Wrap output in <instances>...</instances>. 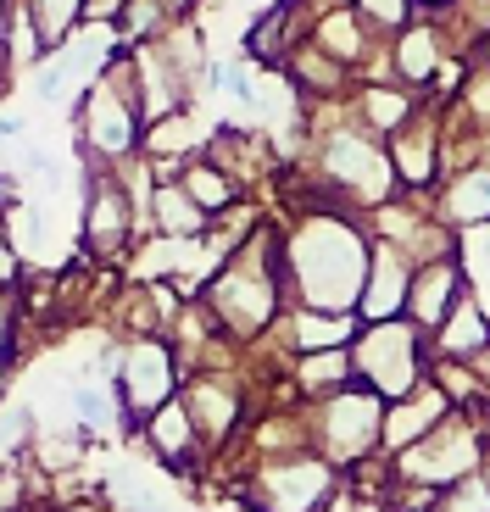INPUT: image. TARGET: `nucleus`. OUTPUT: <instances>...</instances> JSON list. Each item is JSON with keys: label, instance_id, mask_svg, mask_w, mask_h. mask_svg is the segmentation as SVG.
<instances>
[{"label": "nucleus", "instance_id": "17", "mask_svg": "<svg viewBox=\"0 0 490 512\" xmlns=\"http://www.w3.org/2000/svg\"><path fill=\"white\" fill-rule=\"evenodd\" d=\"M424 106H429V95L407 90V84H396V78H385V84H357V90H351V112H357L362 128L379 134V140L401 134V128L413 123Z\"/></svg>", "mask_w": 490, "mask_h": 512}, {"label": "nucleus", "instance_id": "31", "mask_svg": "<svg viewBox=\"0 0 490 512\" xmlns=\"http://www.w3.org/2000/svg\"><path fill=\"white\" fill-rule=\"evenodd\" d=\"M17 340H23V307L17 290H0V357H17Z\"/></svg>", "mask_w": 490, "mask_h": 512}, {"label": "nucleus", "instance_id": "15", "mask_svg": "<svg viewBox=\"0 0 490 512\" xmlns=\"http://www.w3.org/2000/svg\"><path fill=\"white\" fill-rule=\"evenodd\" d=\"M268 334H279L284 351L301 357V351H335V346H351L362 334V318L357 312H318V307H284V318L273 323Z\"/></svg>", "mask_w": 490, "mask_h": 512}, {"label": "nucleus", "instance_id": "10", "mask_svg": "<svg viewBox=\"0 0 490 512\" xmlns=\"http://www.w3.org/2000/svg\"><path fill=\"white\" fill-rule=\"evenodd\" d=\"M468 290H474V284H468L463 256H435V262L413 268V284H407V312H401V318L413 323L418 334H435L440 323L452 318V307L463 301Z\"/></svg>", "mask_w": 490, "mask_h": 512}, {"label": "nucleus", "instance_id": "32", "mask_svg": "<svg viewBox=\"0 0 490 512\" xmlns=\"http://www.w3.org/2000/svg\"><path fill=\"white\" fill-rule=\"evenodd\" d=\"M23 279H28V262H23V251H17L6 218H0V290H17Z\"/></svg>", "mask_w": 490, "mask_h": 512}, {"label": "nucleus", "instance_id": "6", "mask_svg": "<svg viewBox=\"0 0 490 512\" xmlns=\"http://www.w3.org/2000/svg\"><path fill=\"white\" fill-rule=\"evenodd\" d=\"M145 240V223L134 212L129 190L112 167H84V212H78V256L95 268H123L129 251Z\"/></svg>", "mask_w": 490, "mask_h": 512}, {"label": "nucleus", "instance_id": "28", "mask_svg": "<svg viewBox=\"0 0 490 512\" xmlns=\"http://www.w3.org/2000/svg\"><path fill=\"white\" fill-rule=\"evenodd\" d=\"M351 12L362 17V28H368V34H379V39H396L401 28H407V23L418 17V0H357Z\"/></svg>", "mask_w": 490, "mask_h": 512}, {"label": "nucleus", "instance_id": "24", "mask_svg": "<svg viewBox=\"0 0 490 512\" xmlns=\"http://www.w3.org/2000/svg\"><path fill=\"white\" fill-rule=\"evenodd\" d=\"M173 23H184V17L173 12V0H123L112 34H117V45H129L134 51V45H156Z\"/></svg>", "mask_w": 490, "mask_h": 512}, {"label": "nucleus", "instance_id": "29", "mask_svg": "<svg viewBox=\"0 0 490 512\" xmlns=\"http://www.w3.org/2000/svg\"><path fill=\"white\" fill-rule=\"evenodd\" d=\"M67 401H73V412H78V429H112L117 423V401H112V390L106 384H73L67 390Z\"/></svg>", "mask_w": 490, "mask_h": 512}, {"label": "nucleus", "instance_id": "30", "mask_svg": "<svg viewBox=\"0 0 490 512\" xmlns=\"http://www.w3.org/2000/svg\"><path fill=\"white\" fill-rule=\"evenodd\" d=\"M435 512H490L485 474H468V479H457V485H446V490H440V507Z\"/></svg>", "mask_w": 490, "mask_h": 512}, {"label": "nucleus", "instance_id": "7", "mask_svg": "<svg viewBox=\"0 0 490 512\" xmlns=\"http://www.w3.org/2000/svg\"><path fill=\"white\" fill-rule=\"evenodd\" d=\"M117 401V423L123 435H140V423L151 418L162 401H173L184 390V362L168 340H129L123 346V368L106 384Z\"/></svg>", "mask_w": 490, "mask_h": 512}, {"label": "nucleus", "instance_id": "11", "mask_svg": "<svg viewBox=\"0 0 490 512\" xmlns=\"http://www.w3.org/2000/svg\"><path fill=\"white\" fill-rule=\"evenodd\" d=\"M440 67H446V34H440V17L435 12H418L413 23L390 39V78L407 84V90L429 95L435 90Z\"/></svg>", "mask_w": 490, "mask_h": 512}, {"label": "nucleus", "instance_id": "16", "mask_svg": "<svg viewBox=\"0 0 490 512\" xmlns=\"http://www.w3.org/2000/svg\"><path fill=\"white\" fill-rule=\"evenodd\" d=\"M429 357L474 362V368L490 357V312H485V301H479V290H468L452 307V318L429 334Z\"/></svg>", "mask_w": 490, "mask_h": 512}, {"label": "nucleus", "instance_id": "39", "mask_svg": "<svg viewBox=\"0 0 490 512\" xmlns=\"http://www.w3.org/2000/svg\"><path fill=\"white\" fill-rule=\"evenodd\" d=\"M452 0H418V12H446Z\"/></svg>", "mask_w": 490, "mask_h": 512}, {"label": "nucleus", "instance_id": "8", "mask_svg": "<svg viewBox=\"0 0 490 512\" xmlns=\"http://www.w3.org/2000/svg\"><path fill=\"white\" fill-rule=\"evenodd\" d=\"M179 396H184V407H190L201 440H207L212 462L245 440V384L234 379V373H190Z\"/></svg>", "mask_w": 490, "mask_h": 512}, {"label": "nucleus", "instance_id": "22", "mask_svg": "<svg viewBox=\"0 0 490 512\" xmlns=\"http://www.w3.org/2000/svg\"><path fill=\"white\" fill-rule=\"evenodd\" d=\"M207 140H212V128L195 123V112L184 106V112H173V117H162V123L145 128L140 151L151 156V162H190V156L207 151Z\"/></svg>", "mask_w": 490, "mask_h": 512}, {"label": "nucleus", "instance_id": "38", "mask_svg": "<svg viewBox=\"0 0 490 512\" xmlns=\"http://www.w3.org/2000/svg\"><path fill=\"white\" fill-rule=\"evenodd\" d=\"M195 6H201V0H173V12L179 17H195Z\"/></svg>", "mask_w": 490, "mask_h": 512}, {"label": "nucleus", "instance_id": "34", "mask_svg": "<svg viewBox=\"0 0 490 512\" xmlns=\"http://www.w3.org/2000/svg\"><path fill=\"white\" fill-rule=\"evenodd\" d=\"M17 206H23V201H17V179H12V173H0V218H12Z\"/></svg>", "mask_w": 490, "mask_h": 512}, {"label": "nucleus", "instance_id": "33", "mask_svg": "<svg viewBox=\"0 0 490 512\" xmlns=\"http://www.w3.org/2000/svg\"><path fill=\"white\" fill-rule=\"evenodd\" d=\"M123 0H84V28H112Z\"/></svg>", "mask_w": 490, "mask_h": 512}, {"label": "nucleus", "instance_id": "12", "mask_svg": "<svg viewBox=\"0 0 490 512\" xmlns=\"http://www.w3.org/2000/svg\"><path fill=\"white\" fill-rule=\"evenodd\" d=\"M452 412H457V407L446 401V390H440L435 379H424L418 390H407L401 401H385V435H379V457H396V451L418 446V440H424L429 429H440Z\"/></svg>", "mask_w": 490, "mask_h": 512}, {"label": "nucleus", "instance_id": "40", "mask_svg": "<svg viewBox=\"0 0 490 512\" xmlns=\"http://www.w3.org/2000/svg\"><path fill=\"white\" fill-rule=\"evenodd\" d=\"M479 474H485V485H490V451H485V462H479Z\"/></svg>", "mask_w": 490, "mask_h": 512}, {"label": "nucleus", "instance_id": "26", "mask_svg": "<svg viewBox=\"0 0 490 512\" xmlns=\"http://www.w3.org/2000/svg\"><path fill=\"white\" fill-rule=\"evenodd\" d=\"M39 34H45V51H62L67 39L84 28V0H28Z\"/></svg>", "mask_w": 490, "mask_h": 512}, {"label": "nucleus", "instance_id": "42", "mask_svg": "<svg viewBox=\"0 0 490 512\" xmlns=\"http://www.w3.org/2000/svg\"><path fill=\"white\" fill-rule=\"evenodd\" d=\"M112 512H117V507H112Z\"/></svg>", "mask_w": 490, "mask_h": 512}, {"label": "nucleus", "instance_id": "2", "mask_svg": "<svg viewBox=\"0 0 490 512\" xmlns=\"http://www.w3.org/2000/svg\"><path fill=\"white\" fill-rule=\"evenodd\" d=\"M307 423V446L318 457H329L346 474L357 462H374L379 457V435H385V396H374L368 384H346L335 396L307 401L301 412Z\"/></svg>", "mask_w": 490, "mask_h": 512}, {"label": "nucleus", "instance_id": "20", "mask_svg": "<svg viewBox=\"0 0 490 512\" xmlns=\"http://www.w3.org/2000/svg\"><path fill=\"white\" fill-rule=\"evenodd\" d=\"M290 384H296L301 401H323L357 384V368H351V346H335V351H301L290 357Z\"/></svg>", "mask_w": 490, "mask_h": 512}, {"label": "nucleus", "instance_id": "41", "mask_svg": "<svg viewBox=\"0 0 490 512\" xmlns=\"http://www.w3.org/2000/svg\"><path fill=\"white\" fill-rule=\"evenodd\" d=\"M485 412H490V373H485Z\"/></svg>", "mask_w": 490, "mask_h": 512}, {"label": "nucleus", "instance_id": "14", "mask_svg": "<svg viewBox=\"0 0 490 512\" xmlns=\"http://www.w3.org/2000/svg\"><path fill=\"white\" fill-rule=\"evenodd\" d=\"M385 151H390V167H396L401 195L440 190V117H429V106L401 134H390Z\"/></svg>", "mask_w": 490, "mask_h": 512}, {"label": "nucleus", "instance_id": "9", "mask_svg": "<svg viewBox=\"0 0 490 512\" xmlns=\"http://www.w3.org/2000/svg\"><path fill=\"white\" fill-rule=\"evenodd\" d=\"M140 440H145V451H151L168 474H207V468H212V451H207V440H201V429H195L184 396L162 401V407L140 423Z\"/></svg>", "mask_w": 490, "mask_h": 512}, {"label": "nucleus", "instance_id": "25", "mask_svg": "<svg viewBox=\"0 0 490 512\" xmlns=\"http://www.w3.org/2000/svg\"><path fill=\"white\" fill-rule=\"evenodd\" d=\"M45 56H51V51H45V34H39L28 0H6V78H12V73H34Z\"/></svg>", "mask_w": 490, "mask_h": 512}, {"label": "nucleus", "instance_id": "5", "mask_svg": "<svg viewBox=\"0 0 490 512\" xmlns=\"http://www.w3.org/2000/svg\"><path fill=\"white\" fill-rule=\"evenodd\" d=\"M351 368H357V384H368L374 396L401 401L429 379V334H418L407 318L362 323V334L351 340Z\"/></svg>", "mask_w": 490, "mask_h": 512}, {"label": "nucleus", "instance_id": "35", "mask_svg": "<svg viewBox=\"0 0 490 512\" xmlns=\"http://www.w3.org/2000/svg\"><path fill=\"white\" fill-rule=\"evenodd\" d=\"M0 140H23V117L0 112Z\"/></svg>", "mask_w": 490, "mask_h": 512}, {"label": "nucleus", "instance_id": "4", "mask_svg": "<svg viewBox=\"0 0 490 512\" xmlns=\"http://www.w3.org/2000/svg\"><path fill=\"white\" fill-rule=\"evenodd\" d=\"M490 440H485V407L474 412H452V418L429 429L418 446L396 451L390 457V479H407V485H429V490H446L457 479L479 474Z\"/></svg>", "mask_w": 490, "mask_h": 512}, {"label": "nucleus", "instance_id": "21", "mask_svg": "<svg viewBox=\"0 0 490 512\" xmlns=\"http://www.w3.org/2000/svg\"><path fill=\"white\" fill-rule=\"evenodd\" d=\"M212 218L190 201L179 179H162L151 195V234H168V240H207Z\"/></svg>", "mask_w": 490, "mask_h": 512}, {"label": "nucleus", "instance_id": "27", "mask_svg": "<svg viewBox=\"0 0 490 512\" xmlns=\"http://www.w3.org/2000/svg\"><path fill=\"white\" fill-rule=\"evenodd\" d=\"M446 112H457L463 123H474V128H490V67L485 62H468L463 90L452 95V106H446Z\"/></svg>", "mask_w": 490, "mask_h": 512}, {"label": "nucleus", "instance_id": "18", "mask_svg": "<svg viewBox=\"0 0 490 512\" xmlns=\"http://www.w3.org/2000/svg\"><path fill=\"white\" fill-rule=\"evenodd\" d=\"M435 218L446 223V229H457V234L490 223V162L485 167H468V173H457V179L440 184Z\"/></svg>", "mask_w": 490, "mask_h": 512}, {"label": "nucleus", "instance_id": "13", "mask_svg": "<svg viewBox=\"0 0 490 512\" xmlns=\"http://www.w3.org/2000/svg\"><path fill=\"white\" fill-rule=\"evenodd\" d=\"M407 284H413V262L401 256V245L374 240V256H368V279H362L357 295V318L362 323H390L407 312Z\"/></svg>", "mask_w": 490, "mask_h": 512}, {"label": "nucleus", "instance_id": "37", "mask_svg": "<svg viewBox=\"0 0 490 512\" xmlns=\"http://www.w3.org/2000/svg\"><path fill=\"white\" fill-rule=\"evenodd\" d=\"M474 62H485V67H490V28L479 34V45H474Z\"/></svg>", "mask_w": 490, "mask_h": 512}, {"label": "nucleus", "instance_id": "19", "mask_svg": "<svg viewBox=\"0 0 490 512\" xmlns=\"http://www.w3.org/2000/svg\"><path fill=\"white\" fill-rule=\"evenodd\" d=\"M207 162H218L223 173H229L240 190H251V184L268 173V140L262 134H251V128H212V140H207Z\"/></svg>", "mask_w": 490, "mask_h": 512}, {"label": "nucleus", "instance_id": "23", "mask_svg": "<svg viewBox=\"0 0 490 512\" xmlns=\"http://www.w3.org/2000/svg\"><path fill=\"white\" fill-rule=\"evenodd\" d=\"M179 184L190 190V201L201 206L212 223H218L223 212H234V206H240V195H245L218 162H207V156H190V162H184V173H179Z\"/></svg>", "mask_w": 490, "mask_h": 512}, {"label": "nucleus", "instance_id": "3", "mask_svg": "<svg viewBox=\"0 0 490 512\" xmlns=\"http://www.w3.org/2000/svg\"><path fill=\"white\" fill-rule=\"evenodd\" d=\"M335 490L340 468L312 446H301L284 457H257L251 474H240V485H234V501H245L251 512H318Z\"/></svg>", "mask_w": 490, "mask_h": 512}, {"label": "nucleus", "instance_id": "1", "mask_svg": "<svg viewBox=\"0 0 490 512\" xmlns=\"http://www.w3.org/2000/svg\"><path fill=\"white\" fill-rule=\"evenodd\" d=\"M368 256H374V234L357 212L307 206L296 229H284V295H290V307L357 312Z\"/></svg>", "mask_w": 490, "mask_h": 512}, {"label": "nucleus", "instance_id": "36", "mask_svg": "<svg viewBox=\"0 0 490 512\" xmlns=\"http://www.w3.org/2000/svg\"><path fill=\"white\" fill-rule=\"evenodd\" d=\"M0 84H6V0H0Z\"/></svg>", "mask_w": 490, "mask_h": 512}]
</instances>
